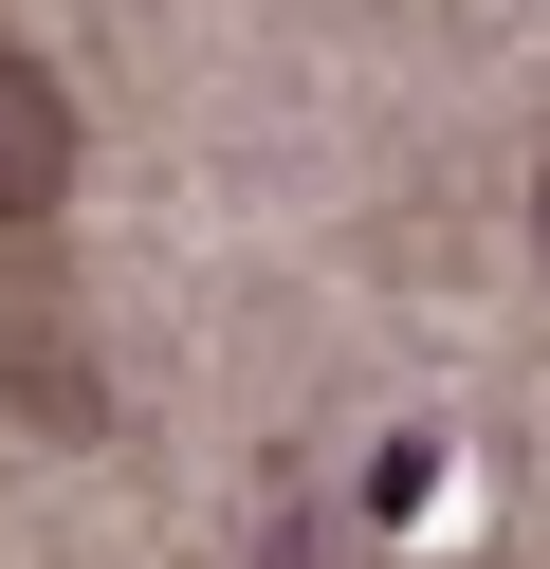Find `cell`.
Listing matches in <instances>:
<instances>
[{
    "mask_svg": "<svg viewBox=\"0 0 550 569\" xmlns=\"http://www.w3.org/2000/svg\"><path fill=\"white\" fill-rule=\"evenodd\" d=\"M56 184H73V111H56L37 56H0V221H37Z\"/></svg>",
    "mask_w": 550,
    "mask_h": 569,
    "instance_id": "1",
    "label": "cell"
}]
</instances>
